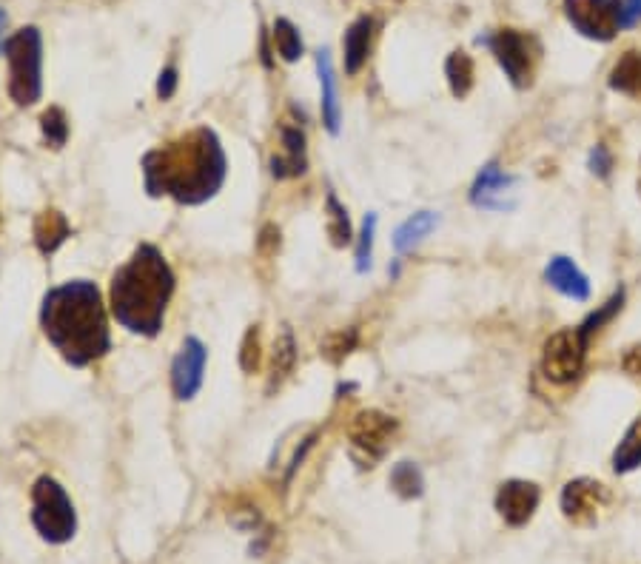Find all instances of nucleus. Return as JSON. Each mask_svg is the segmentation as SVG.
Segmentation results:
<instances>
[{
    "label": "nucleus",
    "instance_id": "f257e3e1",
    "mask_svg": "<svg viewBox=\"0 0 641 564\" xmlns=\"http://www.w3.org/2000/svg\"><path fill=\"white\" fill-rule=\"evenodd\" d=\"M226 151L211 129H194L143 157V180L151 197L200 206L226 183Z\"/></svg>",
    "mask_w": 641,
    "mask_h": 564
},
{
    "label": "nucleus",
    "instance_id": "f03ea898",
    "mask_svg": "<svg viewBox=\"0 0 641 564\" xmlns=\"http://www.w3.org/2000/svg\"><path fill=\"white\" fill-rule=\"evenodd\" d=\"M40 325L55 351L75 368H86L112 348L106 305L95 282L72 280L43 297Z\"/></svg>",
    "mask_w": 641,
    "mask_h": 564
},
{
    "label": "nucleus",
    "instance_id": "7ed1b4c3",
    "mask_svg": "<svg viewBox=\"0 0 641 564\" xmlns=\"http://www.w3.org/2000/svg\"><path fill=\"white\" fill-rule=\"evenodd\" d=\"M174 271L160 248L143 243L112 277V314L126 331L157 337L174 297Z\"/></svg>",
    "mask_w": 641,
    "mask_h": 564
},
{
    "label": "nucleus",
    "instance_id": "20e7f679",
    "mask_svg": "<svg viewBox=\"0 0 641 564\" xmlns=\"http://www.w3.org/2000/svg\"><path fill=\"white\" fill-rule=\"evenodd\" d=\"M9 63V97L18 106H35L43 94V38L38 26H23L3 43Z\"/></svg>",
    "mask_w": 641,
    "mask_h": 564
},
{
    "label": "nucleus",
    "instance_id": "39448f33",
    "mask_svg": "<svg viewBox=\"0 0 641 564\" xmlns=\"http://www.w3.org/2000/svg\"><path fill=\"white\" fill-rule=\"evenodd\" d=\"M32 522L38 527L40 536L52 545H63L75 536V505H72L69 493L60 488V482L52 476H40L32 488Z\"/></svg>",
    "mask_w": 641,
    "mask_h": 564
},
{
    "label": "nucleus",
    "instance_id": "423d86ee",
    "mask_svg": "<svg viewBox=\"0 0 641 564\" xmlns=\"http://www.w3.org/2000/svg\"><path fill=\"white\" fill-rule=\"evenodd\" d=\"M491 52L499 60V66L505 69L510 83L516 89H528L533 83V72H536V60H539V46L533 35H525L519 29H502L493 38H488Z\"/></svg>",
    "mask_w": 641,
    "mask_h": 564
},
{
    "label": "nucleus",
    "instance_id": "0eeeda50",
    "mask_svg": "<svg viewBox=\"0 0 641 564\" xmlns=\"http://www.w3.org/2000/svg\"><path fill=\"white\" fill-rule=\"evenodd\" d=\"M587 357V334L582 328L559 331L545 342L542 371L550 382H570L582 374Z\"/></svg>",
    "mask_w": 641,
    "mask_h": 564
},
{
    "label": "nucleus",
    "instance_id": "6e6552de",
    "mask_svg": "<svg viewBox=\"0 0 641 564\" xmlns=\"http://www.w3.org/2000/svg\"><path fill=\"white\" fill-rule=\"evenodd\" d=\"M565 15L579 35L613 40L622 26V0H565Z\"/></svg>",
    "mask_w": 641,
    "mask_h": 564
},
{
    "label": "nucleus",
    "instance_id": "1a4fd4ad",
    "mask_svg": "<svg viewBox=\"0 0 641 564\" xmlns=\"http://www.w3.org/2000/svg\"><path fill=\"white\" fill-rule=\"evenodd\" d=\"M396 433V419H391L382 411H362L354 416V422L348 425V439L354 445V453H362L368 468H374L371 462H377L385 453L391 436Z\"/></svg>",
    "mask_w": 641,
    "mask_h": 564
},
{
    "label": "nucleus",
    "instance_id": "9d476101",
    "mask_svg": "<svg viewBox=\"0 0 641 564\" xmlns=\"http://www.w3.org/2000/svg\"><path fill=\"white\" fill-rule=\"evenodd\" d=\"M206 345L197 337H189L180 345V354L171 362V391L180 402H189L203 388V374H206Z\"/></svg>",
    "mask_w": 641,
    "mask_h": 564
},
{
    "label": "nucleus",
    "instance_id": "9b49d317",
    "mask_svg": "<svg viewBox=\"0 0 641 564\" xmlns=\"http://www.w3.org/2000/svg\"><path fill=\"white\" fill-rule=\"evenodd\" d=\"M607 488L602 482H593V479H573L567 482L562 490V513H565L567 522L579 527L596 525L599 513L607 505Z\"/></svg>",
    "mask_w": 641,
    "mask_h": 564
},
{
    "label": "nucleus",
    "instance_id": "f8f14e48",
    "mask_svg": "<svg viewBox=\"0 0 641 564\" xmlns=\"http://www.w3.org/2000/svg\"><path fill=\"white\" fill-rule=\"evenodd\" d=\"M519 200V180L499 166H485L471 188V203L488 211H510Z\"/></svg>",
    "mask_w": 641,
    "mask_h": 564
},
{
    "label": "nucleus",
    "instance_id": "ddd939ff",
    "mask_svg": "<svg viewBox=\"0 0 641 564\" xmlns=\"http://www.w3.org/2000/svg\"><path fill=\"white\" fill-rule=\"evenodd\" d=\"M536 508H539V488L533 482L510 479L496 493V510L510 527L528 525Z\"/></svg>",
    "mask_w": 641,
    "mask_h": 564
},
{
    "label": "nucleus",
    "instance_id": "4468645a",
    "mask_svg": "<svg viewBox=\"0 0 641 564\" xmlns=\"http://www.w3.org/2000/svg\"><path fill=\"white\" fill-rule=\"evenodd\" d=\"M308 169V149H305V132L300 126L283 123L280 126V151L271 157V174L277 180L302 177Z\"/></svg>",
    "mask_w": 641,
    "mask_h": 564
},
{
    "label": "nucleus",
    "instance_id": "2eb2a0df",
    "mask_svg": "<svg viewBox=\"0 0 641 564\" xmlns=\"http://www.w3.org/2000/svg\"><path fill=\"white\" fill-rule=\"evenodd\" d=\"M371 40H374V18L362 15L357 18L345 38H342V49H345V75H357L359 69L365 66L368 52H371Z\"/></svg>",
    "mask_w": 641,
    "mask_h": 564
},
{
    "label": "nucleus",
    "instance_id": "dca6fc26",
    "mask_svg": "<svg viewBox=\"0 0 641 564\" xmlns=\"http://www.w3.org/2000/svg\"><path fill=\"white\" fill-rule=\"evenodd\" d=\"M72 237V226L66 220L63 211L57 208H43L38 217H35V245L43 257L55 254L60 245Z\"/></svg>",
    "mask_w": 641,
    "mask_h": 564
},
{
    "label": "nucleus",
    "instance_id": "f3484780",
    "mask_svg": "<svg viewBox=\"0 0 641 564\" xmlns=\"http://www.w3.org/2000/svg\"><path fill=\"white\" fill-rule=\"evenodd\" d=\"M317 69H320V86H322V123L331 134L340 132L342 109H340V92H337V75H334V63L331 55L322 49L317 55Z\"/></svg>",
    "mask_w": 641,
    "mask_h": 564
},
{
    "label": "nucleus",
    "instance_id": "a211bd4d",
    "mask_svg": "<svg viewBox=\"0 0 641 564\" xmlns=\"http://www.w3.org/2000/svg\"><path fill=\"white\" fill-rule=\"evenodd\" d=\"M545 277L556 291H562L570 300H587V297H590V282H587L585 274L576 268V263L567 260V257H553V260L547 263Z\"/></svg>",
    "mask_w": 641,
    "mask_h": 564
},
{
    "label": "nucleus",
    "instance_id": "6ab92c4d",
    "mask_svg": "<svg viewBox=\"0 0 641 564\" xmlns=\"http://www.w3.org/2000/svg\"><path fill=\"white\" fill-rule=\"evenodd\" d=\"M436 226H439V214H436V211H419V214L408 217L402 226L396 228L394 248L399 251V254L414 251L416 245L422 243V240H425Z\"/></svg>",
    "mask_w": 641,
    "mask_h": 564
},
{
    "label": "nucleus",
    "instance_id": "aec40b11",
    "mask_svg": "<svg viewBox=\"0 0 641 564\" xmlns=\"http://www.w3.org/2000/svg\"><path fill=\"white\" fill-rule=\"evenodd\" d=\"M610 89L613 92L639 97L641 94V52H627L610 72Z\"/></svg>",
    "mask_w": 641,
    "mask_h": 564
},
{
    "label": "nucleus",
    "instance_id": "412c9836",
    "mask_svg": "<svg viewBox=\"0 0 641 564\" xmlns=\"http://www.w3.org/2000/svg\"><path fill=\"white\" fill-rule=\"evenodd\" d=\"M294 362H297V345L291 331L285 328L283 334L274 342V354H271V382H268V391L280 388L288 374L294 371Z\"/></svg>",
    "mask_w": 641,
    "mask_h": 564
},
{
    "label": "nucleus",
    "instance_id": "4be33fe9",
    "mask_svg": "<svg viewBox=\"0 0 641 564\" xmlns=\"http://www.w3.org/2000/svg\"><path fill=\"white\" fill-rule=\"evenodd\" d=\"M325 214H328L325 231H328V237H331V245H334V248H345V245L354 240V231H351V220H348V208L337 200L334 191H331L328 200H325Z\"/></svg>",
    "mask_w": 641,
    "mask_h": 564
},
{
    "label": "nucleus",
    "instance_id": "5701e85b",
    "mask_svg": "<svg viewBox=\"0 0 641 564\" xmlns=\"http://www.w3.org/2000/svg\"><path fill=\"white\" fill-rule=\"evenodd\" d=\"M445 75L453 97H468L473 89V60L468 52H453L445 60Z\"/></svg>",
    "mask_w": 641,
    "mask_h": 564
},
{
    "label": "nucleus",
    "instance_id": "b1692460",
    "mask_svg": "<svg viewBox=\"0 0 641 564\" xmlns=\"http://www.w3.org/2000/svg\"><path fill=\"white\" fill-rule=\"evenodd\" d=\"M641 465V416L630 425V431L624 433L619 448L613 453V468L616 473H630Z\"/></svg>",
    "mask_w": 641,
    "mask_h": 564
},
{
    "label": "nucleus",
    "instance_id": "393cba45",
    "mask_svg": "<svg viewBox=\"0 0 641 564\" xmlns=\"http://www.w3.org/2000/svg\"><path fill=\"white\" fill-rule=\"evenodd\" d=\"M271 38H274V49H277V55L283 57L285 63H297L302 57V38L300 32H297V26L291 23L288 18H277L274 20V32H271Z\"/></svg>",
    "mask_w": 641,
    "mask_h": 564
},
{
    "label": "nucleus",
    "instance_id": "a878e982",
    "mask_svg": "<svg viewBox=\"0 0 641 564\" xmlns=\"http://www.w3.org/2000/svg\"><path fill=\"white\" fill-rule=\"evenodd\" d=\"M40 129H43V140L52 146V149H63L66 140H69V120L66 112L60 106H49L43 117H40Z\"/></svg>",
    "mask_w": 641,
    "mask_h": 564
},
{
    "label": "nucleus",
    "instance_id": "bb28decb",
    "mask_svg": "<svg viewBox=\"0 0 641 564\" xmlns=\"http://www.w3.org/2000/svg\"><path fill=\"white\" fill-rule=\"evenodd\" d=\"M391 488L402 496V499H416L422 496V473L411 462H399L391 470Z\"/></svg>",
    "mask_w": 641,
    "mask_h": 564
},
{
    "label": "nucleus",
    "instance_id": "cd10ccee",
    "mask_svg": "<svg viewBox=\"0 0 641 564\" xmlns=\"http://www.w3.org/2000/svg\"><path fill=\"white\" fill-rule=\"evenodd\" d=\"M354 345H357V331H354V328H351V331H337V334H331V337L322 342L320 354L328 359V362L340 365L342 359L354 351Z\"/></svg>",
    "mask_w": 641,
    "mask_h": 564
},
{
    "label": "nucleus",
    "instance_id": "c85d7f7f",
    "mask_svg": "<svg viewBox=\"0 0 641 564\" xmlns=\"http://www.w3.org/2000/svg\"><path fill=\"white\" fill-rule=\"evenodd\" d=\"M263 362V339H260V325H251L240 345V365L246 374H254Z\"/></svg>",
    "mask_w": 641,
    "mask_h": 564
},
{
    "label": "nucleus",
    "instance_id": "c756f323",
    "mask_svg": "<svg viewBox=\"0 0 641 564\" xmlns=\"http://www.w3.org/2000/svg\"><path fill=\"white\" fill-rule=\"evenodd\" d=\"M374 231H377V214H368L365 223H362V231H359V243H357V271L365 274L371 268V254H374Z\"/></svg>",
    "mask_w": 641,
    "mask_h": 564
},
{
    "label": "nucleus",
    "instance_id": "7c9ffc66",
    "mask_svg": "<svg viewBox=\"0 0 641 564\" xmlns=\"http://www.w3.org/2000/svg\"><path fill=\"white\" fill-rule=\"evenodd\" d=\"M622 300H624V294H622V291H619V294H616L613 300L604 302V308H599L596 314H590V317H587L585 325H579V328H582V331H585L587 337H590L593 331H599V328H602L604 322L610 320V317H613V314H616V311L622 308Z\"/></svg>",
    "mask_w": 641,
    "mask_h": 564
},
{
    "label": "nucleus",
    "instance_id": "2f4dec72",
    "mask_svg": "<svg viewBox=\"0 0 641 564\" xmlns=\"http://www.w3.org/2000/svg\"><path fill=\"white\" fill-rule=\"evenodd\" d=\"M257 251H260L263 257H274V254L280 251V228L274 226V223L263 226L260 237H257Z\"/></svg>",
    "mask_w": 641,
    "mask_h": 564
},
{
    "label": "nucleus",
    "instance_id": "473e14b6",
    "mask_svg": "<svg viewBox=\"0 0 641 564\" xmlns=\"http://www.w3.org/2000/svg\"><path fill=\"white\" fill-rule=\"evenodd\" d=\"M177 92V69L174 66H166L163 72H160V80H157V97L160 100H171Z\"/></svg>",
    "mask_w": 641,
    "mask_h": 564
},
{
    "label": "nucleus",
    "instance_id": "72a5a7b5",
    "mask_svg": "<svg viewBox=\"0 0 641 564\" xmlns=\"http://www.w3.org/2000/svg\"><path fill=\"white\" fill-rule=\"evenodd\" d=\"M613 169V157H610V151L604 149V146H596L593 154H590V171L593 174H599V177H607Z\"/></svg>",
    "mask_w": 641,
    "mask_h": 564
},
{
    "label": "nucleus",
    "instance_id": "f704fd0d",
    "mask_svg": "<svg viewBox=\"0 0 641 564\" xmlns=\"http://www.w3.org/2000/svg\"><path fill=\"white\" fill-rule=\"evenodd\" d=\"M641 20V0H624L622 3V26H633Z\"/></svg>",
    "mask_w": 641,
    "mask_h": 564
},
{
    "label": "nucleus",
    "instance_id": "c9c22d12",
    "mask_svg": "<svg viewBox=\"0 0 641 564\" xmlns=\"http://www.w3.org/2000/svg\"><path fill=\"white\" fill-rule=\"evenodd\" d=\"M3 26H6V12L0 9V40H3Z\"/></svg>",
    "mask_w": 641,
    "mask_h": 564
},
{
    "label": "nucleus",
    "instance_id": "e433bc0d",
    "mask_svg": "<svg viewBox=\"0 0 641 564\" xmlns=\"http://www.w3.org/2000/svg\"><path fill=\"white\" fill-rule=\"evenodd\" d=\"M639 188H641V183H639Z\"/></svg>",
    "mask_w": 641,
    "mask_h": 564
}]
</instances>
